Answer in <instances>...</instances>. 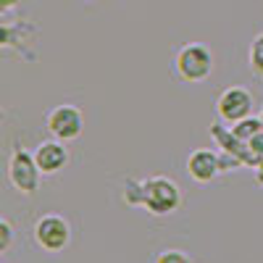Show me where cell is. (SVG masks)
Returning a JSON list of instances; mask_svg holds the SVG:
<instances>
[{
	"instance_id": "1",
	"label": "cell",
	"mask_w": 263,
	"mask_h": 263,
	"mask_svg": "<svg viewBox=\"0 0 263 263\" xmlns=\"http://www.w3.org/2000/svg\"><path fill=\"white\" fill-rule=\"evenodd\" d=\"M137 197H132V205H142L150 216H171L182 208V187L171 177H147L137 182Z\"/></svg>"
},
{
	"instance_id": "2",
	"label": "cell",
	"mask_w": 263,
	"mask_h": 263,
	"mask_svg": "<svg viewBox=\"0 0 263 263\" xmlns=\"http://www.w3.org/2000/svg\"><path fill=\"white\" fill-rule=\"evenodd\" d=\"M174 74L184 84H200L213 74V53L203 42H187L174 55Z\"/></svg>"
},
{
	"instance_id": "3",
	"label": "cell",
	"mask_w": 263,
	"mask_h": 263,
	"mask_svg": "<svg viewBox=\"0 0 263 263\" xmlns=\"http://www.w3.org/2000/svg\"><path fill=\"white\" fill-rule=\"evenodd\" d=\"M71 221L61 213H42L32 227V239L42 253H63L71 245Z\"/></svg>"
},
{
	"instance_id": "4",
	"label": "cell",
	"mask_w": 263,
	"mask_h": 263,
	"mask_svg": "<svg viewBox=\"0 0 263 263\" xmlns=\"http://www.w3.org/2000/svg\"><path fill=\"white\" fill-rule=\"evenodd\" d=\"M40 179H42V171L34 161V153L24 150V147H16L8 158V182L18 195H27L32 197L40 190Z\"/></svg>"
},
{
	"instance_id": "5",
	"label": "cell",
	"mask_w": 263,
	"mask_h": 263,
	"mask_svg": "<svg viewBox=\"0 0 263 263\" xmlns=\"http://www.w3.org/2000/svg\"><path fill=\"white\" fill-rule=\"evenodd\" d=\"M45 126L50 132V137H55L61 142H74V140L82 137V132H84V114H82L79 105L63 103V105H55L53 111L48 114Z\"/></svg>"
},
{
	"instance_id": "6",
	"label": "cell",
	"mask_w": 263,
	"mask_h": 263,
	"mask_svg": "<svg viewBox=\"0 0 263 263\" xmlns=\"http://www.w3.org/2000/svg\"><path fill=\"white\" fill-rule=\"evenodd\" d=\"M253 105H255L253 103V92L245 90V87H239V84H234V87H227V90L218 95L216 114L227 124H237V121L253 116Z\"/></svg>"
},
{
	"instance_id": "7",
	"label": "cell",
	"mask_w": 263,
	"mask_h": 263,
	"mask_svg": "<svg viewBox=\"0 0 263 263\" xmlns=\"http://www.w3.org/2000/svg\"><path fill=\"white\" fill-rule=\"evenodd\" d=\"M224 171H227V166H224L221 156H218L216 150L197 147V150H192L187 156V174H190V179L197 182V184H208Z\"/></svg>"
},
{
	"instance_id": "8",
	"label": "cell",
	"mask_w": 263,
	"mask_h": 263,
	"mask_svg": "<svg viewBox=\"0 0 263 263\" xmlns=\"http://www.w3.org/2000/svg\"><path fill=\"white\" fill-rule=\"evenodd\" d=\"M34 161H37V166H40V171H42V177H53V174H58V171H63L66 166H69V161H71V153H69V147H66V142H61V140H42L34 150Z\"/></svg>"
},
{
	"instance_id": "9",
	"label": "cell",
	"mask_w": 263,
	"mask_h": 263,
	"mask_svg": "<svg viewBox=\"0 0 263 263\" xmlns=\"http://www.w3.org/2000/svg\"><path fill=\"white\" fill-rule=\"evenodd\" d=\"M260 132H263V119H253V116H248V119L237 121V124L232 126V137L248 145L253 137H258V135H260Z\"/></svg>"
},
{
	"instance_id": "10",
	"label": "cell",
	"mask_w": 263,
	"mask_h": 263,
	"mask_svg": "<svg viewBox=\"0 0 263 263\" xmlns=\"http://www.w3.org/2000/svg\"><path fill=\"white\" fill-rule=\"evenodd\" d=\"M248 66L255 77L263 79V32L253 37L250 42V50H248Z\"/></svg>"
},
{
	"instance_id": "11",
	"label": "cell",
	"mask_w": 263,
	"mask_h": 263,
	"mask_svg": "<svg viewBox=\"0 0 263 263\" xmlns=\"http://www.w3.org/2000/svg\"><path fill=\"white\" fill-rule=\"evenodd\" d=\"M13 239H16V229H13V221L11 218H0V253H8L13 248Z\"/></svg>"
},
{
	"instance_id": "12",
	"label": "cell",
	"mask_w": 263,
	"mask_h": 263,
	"mask_svg": "<svg viewBox=\"0 0 263 263\" xmlns=\"http://www.w3.org/2000/svg\"><path fill=\"white\" fill-rule=\"evenodd\" d=\"M156 263H192V258H190L184 250L168 248V250H161V253L156 255Z\"/></svg>"
},
{
	"instance_id": "13",
	"label": "cell",
	"mask_w": 263,
	"mask_h": 263,
	"mask_svg": "<svg viewBox=\"0 0 263 263\" xmlns=\"http://www.w3.org/2000/svg\"><path fill=\"white\" fill-rule=\"evenodd\" d=\"M18 3H21V0H0V11H3V13H8V11H13Z\"/></svg>"
}]
</instances>
